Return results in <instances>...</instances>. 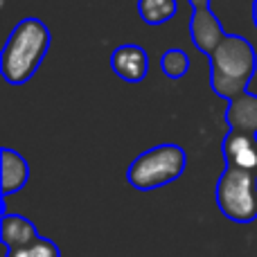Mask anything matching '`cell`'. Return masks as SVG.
I'll use <instances>...</instances> for the list:
<instances>
[{
    "label": "cell",
    "instance_id": "11",
    "mask_svg": "<svg viewBox=\"0 0 257 257\" xmlns=\"http://www.w3.org/2000/svg\"><path fill=\"white\" fill-rule=\"evenodd\" d=\"M176 0H138V16L147 25H163L176 16Z\"/></svg>",
    "mask_w": 257,
    "mask_h": 257
},
{
    "label": "cell",
    "instance_id": "14",
    "mask_svg": "<svg viewBox=\"0 0 257 257\" xmlns=\"http://www.w3.org/2000/svg\"><path fill=\"white\" fill-rule=\"evenodd\" d=\"M192 9H203V7H210V0H190Z\"/></svg>",
    "mask_w": 257,
    "mask_h": 257
},
{
    "label": "cell",
    "instance_id": "12",
    "mask_svg": "<svg viewBox=\"0 0 257 257\" xmlns=\"http://www.w3.org/2000/svg\"><path fill=\"white\" fill-rule=\"evenodd\" d=\"M160 70L169 79H181V77H185L190 72V57L178 48L167 50L163 54V59H160Z\"/></svg>",
    "mask_w": 257,
    "mask_h": 257
},
{
    "label": "cell",
    "instance_id": "7",
    "mask_svg": "<svg viewBox=\"0 0 257 257\" xmlns=\"http://www.w3.org/2000/svg\"><path fill=\"white\" fill-rule=\"evenodd\" d=\"M221 149L223 156H226V165L257 172V136L228 131L226 138H223Z\"/></svg>",
    "mask_w": 257,
    "mask_h": 257
},
{
    "label": "cell",
    "instance_id": "15",
    "mask_svg": "<svg viewBox=\"0 0 257 257\" xmlns=\"http://www.w3.org/2000/svg\"><path fill=\"white\" fill-rule=\"evenodd\" d=\"M253 21H255V27H257V0H253Z\"/></svg>",
    "mask_w": 257,
    "mask_h": 257
},
{
    "label": "cell",
    "instance_id": "10",
    "mask_svg": "<svg viewBox=\"0 0 257 257\" xmlns=\"http://www.w3.org/2000/svg\"><path fill=\"white\" fill-rule=\"evenodd\" d=\"M228 131L244 133V136H257V95L244 93L228 102L226 108Z\"/></svg>",
    "mask_w": 257,
    "mask_h": 257
},
{
    "label": "cell",
    "instance_id": "1",
    "mask_svg": "<svg viewBox=\"0 0 257 257\" xmlns=\"http://www.w3.org/2000/svg\"><path fill=\"white\" fill-rule=\"evenodd\" d=\"M50 30L39 18H23L14 25L5 41L0 54V72L3 79L12 86H21L34 77L50 50Z\"/></svg>",
    "mask_w": 257,
    "mask_h": 257
},
{
    "label": "cell",
    "instance_id": "6",
    "mask_svg": "<svg viewBox=\"0 0 257 257\" xmlns=\"http://www.w3.org/2000/svg\"><path fill=\"white\" fill-rule=\"evenodd\" d=\"M111 68L120 79L128 84H138L149 72V57L147 52L136 43H124L113 50L111 54Z\"/></svg>",
    "mask_w": 257,
    "mask_h": 257
},
{
    "label": "cell",
    "instance_id": "2",
    "mask_svg": "<svg viewBox=\"0 0 257 257\" xmlns=\"http://www.w3.org/2000/svg\"><path fill=\"white\" fill-rule=\"evenodd\" d=\"M210 86L219 97L232 102L248 93L257 72V52L246 36L228 34L210 54Z\"/></svg>",
    "mask_w": 257,
    "mask_h": 257
},
{
    "label": "cell",
    "instance_id": "5",
    "mask_svg": "<svg viewBox=\"0 0 257 257\" xmlns=\"http://www.w3.org/2000/svg\"><path fill=\"white\" fill-rule=\"evenodd\" d=\"M190 36H192V43H194L205 57H210L228 34H226V30H223L221 21L217 18V14H212L210 7H203V9H192Z\"/></svg>",
    "mask_w": 257,
    "mask_h": 257
},
{
    "label": "cell",
    "instance_id": "13",
    "mask_svg": "<svg viewBox=\"0 0 257 257\" xmlns=\"http://www.w3.org/2000/svg\"><path fill=\"white\" fill-rule=\"evenodd\" d=\"M7 257H61V250L52 239L41 237L36 244H32L25 250H7Z\"/></svg>",
    "mask_w": 257,
    "mask_h": 257
},
{
    "label": "cell",
    "instance_id": "9",
    "mask_svg": "<svg viewBox=\"0 0 257 257\" xmlns=\"http://www.w3.org/2000/svg\"><path fill=\"white\" fill-rule=\"evenodd\" d=\"M0 237H3V244L7 250H25L41 239L39 230H36V226L30 219L12 212H3Z\"/></svg>",
    "mask_w": 257,
    "mask_h": 257
},
{
    "label": "cell",
    "instance_id": "3",
    "mask_svg": "<svg viewBox=\"0 0 257 257\" xmlns=\"http://www.w3.org/2000/svg\"><path fill=\"white\" fill-rule=\"evenodd\" d=\"M187 167V154L183 147L174 142H163L142 151L128 165L126 181L140 192L158 190L169 183L178 181Z\"/></svg>",
    "mask_w": 257,
    "mask_h": 257
},
{
    "label": "cell",
    "instance_id": "8",
    "mask_svg": "<svg viewBox=\"0 0 257 257\" xmlns=\"http://www.w3.org/2000/svg\"><path fill=\"white\" fill-rule=\"evenodd\" d=\"M30 178V165L27 160L12 147L0 149V185H3V199L12 196L14 192L23 190Z\"/></svg>",
    "mask_w": 257,
    "mask_h": 257
},
{
    "label": "cell",
    "instance_id": "4",
    "mask_svg": "<svg viewBox=\"0 0 257 257\" xmlns=\"http://www.w3.org/2000/svg\"><path fill=\"white\" fill-rule=\"evenodd\" d=\"M214 199L226 219L253 223L257 219V172L226 165L217 181Z\"/></svg>",
    "mask_w": 257,
    "mask_h": 257
}]
</instances>
